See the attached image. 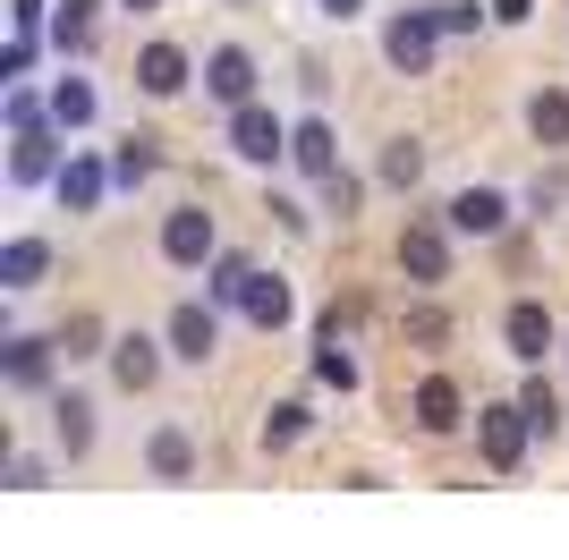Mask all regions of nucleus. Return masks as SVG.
<instances>
[{
	"instance_id": "nucleus-27",
	"label": "nucleus",
	"mask_w": 569,
	"mask_h": 560,
	"mask_svg": "<svg viewBox=\"0 0 569 560\" xmlns=\"http://www.w3.org/2000/svg\"><path fill=\"white\" fill-rule=\"evenodd\" d=\"M247 280H256V263H247V256H213V263H204L213 306H238V298H247Z\"/></svg>"
},
{
	"instance_id": "nucleus-24",
	"label": "nucleus",
	"mask_w": 569,
	"mask_h": 560,
	"mask_svg": "<svg viewBox=\"0 0 569 560\" xmlns=\"http://www.w3.org/2000/svg\"><path fill=\"white\" fill-rule=\"evenodd\" d=\"M94 111H102V102H94V86H86V77H60V86H51V119H60V128H69V137H77V128H94Z\"/></svg>"
},
{
	"instance_id": "nucleus-12",
	"label": "nucleus",
	"mask_w": 569,
	"mask_h": 560,
	"mask_svg": "<svg viewBox=\"0 0 569 560\" xmlns=\"http://www.w3.org/2000/svg\"><path fill=\"white\" fill-rule=\"evenodd\" d=\"M188 77H196V60L179 43H144L137 51V93H153V102H179L188 93Z\"/></svg>"
},
{
	"instance_id": "nucleus-21",
	"label": "nucleus",
	"mask_w": 569,
	"mask_h": 560,
	"mask_svg": "<svg viewBox=\"0 0 569 560\" xmlns=\"http://www.w3.org/2000/svg\"><path fill=\"white\" fill-rule=\"evenodd\" d=\"M94 9H102V0H51V51H60V60H86V43H94Z\"/></svg>"
},
{
	"instance_id": "nucleus-32",
	"label": "nucleus",
	"mask_w": 569,
	"mask_h": 560,
	"mask_svg": "<svg viewBox=\"0 0 569 560\" xmlns=\"http://www.w3.org/2000/svg\"><path fill=\"white\" fill-rule=\"evenodd\" d=\"M0 111H9V128H34V119H51V102H34L26 86H9V93H0Z\"/></svg>"
},
{
	"instance_id": "nucleus-8",
	"label": "nucleus",
	"mask_w": 569,
	"mask_h": 560,
	"mask_svg": "<svg viewBox=\"0 0 569 560\" xmlns=\"http://www.w3.org/2000/svg\"><path fill=\"white\" fill-rule=\"evenodd\" d=\"M162 340H170V357H179V366H204V357L221 349V306L179 298V306H170V323H162Z\"/></svg>"
},
{
	"instance_id": "nucleus-15",
	"label": "nucleus",
	"mask_w": 569,
	"mask_h": 560,
	"mask_svg": "<svg viewBox=\"0 0 569 560\" xmlns=\"http://www.w3.org/2000/svg\"><path fill=\"white\" fill-rule=\"evenodd\" d=\"M43 272H51V238L18 230L9 247H0V289H9V298H26V289H43Z\"/></svg>"
},
{
	"instance_id": "nucleus-29",
	"label": "nucleus",
	"mask_w": 569,
	"mask_h": 560,
	"mask_svg": "<svg viewBox=\"0 0 569 560\" xmlns=\"http://www.w3.org/2000/svg\"><path fill=\"white\" fill-rule=\"evenodd\" d=\"M60 357H111V340H102L94 314H69V331H60Z\"/></svg>"
},
{
	"instance_id": "nucleus-31",
	"label": "nucleus",
	"mask_w": 569,
	"mask_h": 560,
	"mask_svg": "<svg viewBox=\"0 0 569 560\" xmlns=\"http://www.w3.org/2000/svg\"><path fill=\"white\" fill-rule=\"evenodd\" d=\"M323 204H332V221H349V212L366 204V179H349V170H332V179H323Z\"/></svg>"
},
{
	"instance_id": "nucleus-28",
	"label": "nucleus",
	"mask_w": 569,
	"mask_h": 560,
	"mask_svg": "<svg viewBox=\"0 0 569 560\" xmlns=\"http://www.w3.org/2000/svg\"><path fill=\"white\" fill-rule=\"evenodd\" d=\"M307 433V399H281V408H263V450H289Z\"/></svg>"
},
{
	"instance_id": "nucleus-30",
	"label": "nucleus",
	"mask_w": 569,
	"mask_h": 560,
	"mask_svg": "<svg viewBox=\"0 0 569 560\" xmlns=\"http://www.w3.org/2000/svg\"><path fill=\"white\" fill-rule=\"evenodd\" d=\"M485 18H493V0H485V9H476V0H433V26H442V34H476Z\"/></svg>"
},
{
	"instance_id": "nucleus-11",
	"label": "nucleus",
	"mask_w": 569,
	"mask_h": 560,
	"mask_svg": "<svg viewBox=\"0 0 569 560\" xmlns=\"http://www.w3.org/2000/svg\"><path fill=\"white\" fill-rule=\"evenodd\" d=\"M204 93H213L221 111H238V102H256V51H238V43L204 51Z\"/></svg>"
},
{
	"instance_id": "nucleus-6",
	"label": "nucleus",
	"mask_w": 569,
	"mask_h": 560,
	"mask_svg": "<svg viewBox=\"0 0 569 560\" xmlns=\"http://www.w3.org/2000/svg\"><path fill=\"white\" fill-rule=\"evenodd\" d=\"M230 153H238V162H256V170H272L289 153V119L263 111V102H238V111H230Z\"/></svg>"
},
{
	"instance_id": "nucleus-18",
	"label": "nucleus",
	"mask_w": 569,
	"mask_h": 560,
	"mask_svg": "<svg viewBox=\"0 0 569 560\" xmlns=\"http://www.w3.org/2000/svg\"><path fill=\"white\" fill-rule=\"evenodd\" d=\"M51 187H60V204H69V212H94L102 204V196H111V162H94V153H69V162H60V179H51Z\"/></svg>"
},
{
	"instance_id": "nucleus-14",
	"label": "nucleus",
	"mask_w": 569,
	"mask_h": 560,
	"mask_svg": "<svg viewBox=\"0 0 569 560\" xmlns=\"http://www.w3.org/2000/svg\"><path fill=\"white\" fill-rule=\"evenodd\" d=\"M144 467H153V484H188L196 476V433L188 424H153V433H144Z\"/></svg>"
},
{
	"instance_id": "nucleus-26",
	"label": "nucleus",
	"mask_w": 569,
	"mask_h": 560,
	"mask_svg": "<svg viewBox=\"0 0 569 560\" xmlns=\"http://www.w3.org/2000/svg\"><path fill=\"white\" fill-rule=\"evenodd\" d=\"M519 408H527V424H536V442H561V391H552L545 373L519 391Z\"/></svg>"
},
{
	"instance_id": "nucleus-37",
	"label": "nucleus",
	"mask_w": 569,
	"mask_h": 560,
	"mask_svg": "<svg viewBox=\"0 0 569 560\" xmlns=\"http://www.w3.org/2000/svg\"><path fill=\"white\" fill-rule=\"evenodd\" d=\"M315 9H323V18H340V26H349V18H366V0H315Z\"/></svg>"
},
{
	"instance_id": "nucleus-9",
	"label": "nucleus",
	"mask_w": 569,
	"mask_h": 560,
	"mask_svg": "<svg viewBox=\"0 0 569 560\" xmlns=\"http://www.w3.org/2000/svg\"><path fill=\"white\" fill-rule=\"evenodd\" d=\"M162 357H170V340H153V331H111V382L128 399L162 382Z\"/></svg>"
},
{
	"instance_id": "nucleus-13",
	"label": "nucleus",
	"mask_w": 569,
	"mask_h": 560,
	"mask_svg": "<svg viewBox=\"0 0 569 560\" xmlns=\"http://www.w3.org/2000/svg\"><path fill=\"white\" fill-rule=\"evenodd\" d=\"M408 417H417V433H459V424H468V399H459L451 373H426L417 399H408Z\"/></svg>"
},
{
	"instance_id": "nucleus-16",
	"label": "nucleus",
	"mask_w": 569,
	"mask_h": 560,
	"mask_svg": "<svg viewBox=\"0 0 569 560\" xmlns=\"http://www.w3.org/2000/svg\"><path fill=\"white\" fill-rule=\"evenodd\" d=\"M238 314H247L256 331H289V323H298V298H289L281 272H256V280H247V298H238Z\"/></svg>"
},
{
	"instance_id": "nucleus-7",
	"label": "nucleus",
	"mask_w": 569,
	"mask_h": 560,
	"mask_svg": "<svg viewBox=\"0 0 569 560\" xmlns=\"http://www.w3.org/2000/svg\"><path fill=\"white\" fill-rule=\"evenodd\" d=\"M501 349L519 357V366H545V357L561 349V323H552V306H545V298H519L510 314H501Z\"/></svg>"
},
{
	"instance_id": "nucleus-3",
	"label": "nucleus",
	"mask_w": 569,
	"mask_h": 560,
	"mask_svg": "<svg viewBox=\"0 0 569 560\" xmlns=\"http://www.w3.org/2000/svg\"><path fill=\"white\" fill-rule=\"evenodd\" d=\"M451 221H433V212H417V221H408L400 230V272L417 280V289H442V280H451Z\"/></svg>"
},
{
	"instance_id": "nucleus-34",
	"label": "nucleus",
	"mask_w": 569,
	"mask_h": 560,
	"mask_svg": "<svg viewBox=\"0 0 569 560\" xmlns=\"http://www.w3.org/2000/svg\"><path fill=\"white\" fill-rule=\"evenodd\" d=\"M9 26H18V34H43V26H51V0H9Z\"/></svg>"
},
{
	"instance_id": "nucleus-10",
	"label": "nucleus",
	"mask_w": 569,
	"mask_h": 560,
	"mask_svg": "<svg viewBox=\"0 0 569 560\" xmlns=\"http://www.w3.org/2000/svg\"><path fill=\"white\" fill-rule=\"evenodd\" d=\"M442 221H451L459 238H501L510 230V196H501V187H459L451 204H442Z\"/></svg>"
},
{
	"instance_id": "nucleus-25",
	"label": "nucleus",
	"mask_w": 569,
	"mask_h": 560,
	"mask_svg": "<svg viewBox=\"0 0 569 560\" xmlns=\"http://www.w3.org/2000/svg\"><path fill=\"white\" fill-rule=\"evenodd\" d=\"M375 179L408 196V187L426 179V144H417V137H391V144H382V162H375Z\"/></svg>"
},
{
	"instance_id": "nucleus-38",
	"label": "nucleus",
	"mask_w": 569,
	"mask_h": 560,
	"mask_svg": "<svg viewBox=\"0 0 569 560\" xmlns=\"http://www.w3.org/2000/svg\"><path fill=\"white\" fill-rule=\"evenodd\" d=\"M119 9H137V18H144V9H162V0H119Z\"/></svg>"
},
{
	"instance_id": "nucleus-5",
	"label": "nucleus",
	"mask_w": 569,
	"mask_h": 560,
	"mask_svg": "<svg viewBox=\"0 0 569 560\" xmlns=\"http://www.w3.org/2000/svg\"><path fill=\"white\" fill-rule=\"evenodd\" d=\"M60 119H34V128H9V187H43L60 179Z\"/></svg>"
},
{
	"instance_id": "nucleus-2",
	"label": "nucleus",
	"mask_w": 569,
	"mask_h": 560,
	"mask_svg": "<svg viewBox=\"0 0 569 560\" xmlns=\"http://www.w3.org/2000/svg\"><path fill=\"white\" fill-rule=\"evenodd\" d=\"M433 51H442L433 9H400V18H382V60H391L400 77H433Z\"/></svg>"
},
{
	"instance_id": "nucleus-1",
	"label": "nucleus",
	"mask_w": 569,
	"mask_h": 560,
	"mask_svg": "<svg viewBox=\"0 0 569 560\" xmlns=\"http://www.w3.org/2000/svg\"><path fill=\"white\" fill-rule=\"evenodd\" d=\"M527 442H536V424H527L519 399H493V408H476V450H485V467H493V476H519Z\"/></svg>"
},
{
	"instance_id": "nucleus-22",
	"label": "nucleus",
	"mask_w": 569,
	"mask_h": 560,
	"mask_svg": "<svg viewBox=\"0 0 569 560\" xmlns=\"http://www.w3.org/2000/svg\"><path fill=\"white\" fill-rule=\"evenodd\" d=\"M153 170H162V144L144 137V128H128V137L111 144V179H119V187H144Z\"/></svg>"
},
{
	"instance_id": "nucleus-19",
	"label": "nucleus",
	"mask_w": 569,
	"mask_h": 560,
	"mask_svg": "<svg viewBox=\"0 0 569 560\" xmlns=\"http://www.w3.org/2000/svg\"><path fill=\"white\" fill-rule=\"evenodd\" d=\"M289 162L307 170L315 187L332 179V170H340V137H332V119H298V128H289Z\"/></svg>"
},
{
	"instance_id": "nucleus-20",
	"label": "nucleus",
	"mask_w": 569,
	"mask_h": 560,
	"mask_svg": "<svg viewBox=\"0 0 569 560\" xmlns=\"http://www.w3.org/2000/svg\"><path fill=\"white\" fill-rule=\"evenodd\" d=\"M51 357H60V340H9V349H0L9 391H43V382H51Z\"/></svg>"
},
{
	"instance_id": "nucleus-4",
	"label": "nucleus",
	"mask_w": 569,
	"mask_h": 560,
	"mask_svg": "<svg viewBox=\"0 0 569 560\" xmlns=\"http://www.w3.org/2000/svg\"><path fill=\"white\" fill-rule=\"evenodd\" d=\"M221 256V230L204 204H170L162 212V263H179V272H204V263Z\"/></svg>"
},
{
	"instance_id": "nucleus-36",
	"label": "nucleus",
	"mask_w": 569,
	"mask_h": 560,
	"mask_svg": "<svg viewBox=\"0 0 569 560\" xmlns=\"http://www.w3.org/2000/svg\"><path fill=\"white\" fill-rule=\"evenodd\" d=\"M493 18L501 26H527V18H536V0H493Z\"/></svg>"
},
{
	"instance_id": "nucleus-23",
	"label": "nucleus",
	"mask_w": 569,
	"mask_h": 560,
	"mask_svg": "<svg viewBox=\"0 0 569 560\" xmlns=\"http://www.w3.org/2000/svg\"><path fill=\"white\" fill-rule=\"evenodd\" d=\"M527 137H536V144H569V93L561 86L527 93Z\"/></svg>"
},
{
	"instance_id": "nucleus-17",
	"label": "nucleus",
	"mask_w": 569,
	"mask_h": 560,
	"mask_svg": "<svg viewBox=\"0 0 569 560\" xmlns=\"http://www.w3.org/2000/svg\"><path fill=\"white\" fill-rule=\"evenodd\" d=\"M51 442H60V459L94 450V399L86 391H51Z\"/></svg>"
},
{
	"instance_id": "nucleus-35",
	"label": "nucleus",
	"mask_w": 569,
	"mask_h": 560,
	"mask_svg": "<svg viewBox=\"0 0 569 560\" xmlns=\"http://www.w3.org/2000/svg\"><path fill=\"white\" fill-rule=\"evenodd\" d=\"M43 476H51V467L34 459V450H18V459H9V484H18V492H43Z\"/></svg>"
},
{
	"instance_id": "nucleus-33",
	"label": "nucleus",
	"mask_w": 569,
	"mask_h": 560,
	"mask_svg": "<svg viewBox=\"0 0 569 560\" xmlns=\"http://www.w3.org/2000/svg\"><path fill=\"white\" fill-rule=\"evenodd\" d=\"M26 69H34V34H9V51H0V77H9V86H18Z\"/></svg>"
}]
</instances>
